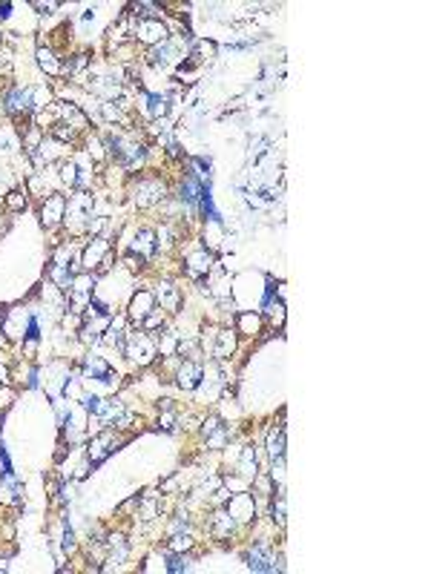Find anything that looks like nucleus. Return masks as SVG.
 Segmentation results:
<instances>
[{
  "instance_id": "obj_9",
  "label": "nucleus",
  "mask_w": 431,
  "mask_h": 574,
  "mask_svg": "<svg viewBox=\"0 0 431 574\" xmlns=\"http://www.w3.org/2000/svg\"><path fill=\"white\" fill-rule=\"evenodd\" d=\"M167 38H170V29L161 21H136V23H132V40H138L141 47H147V49L164 43Z\"/></svg>"
},
{
  "instance_id": "obj_29",
  "label": "nucleus",
  "mask_w": 431,
  "mask_h": 574,
  "mask_svg": "<svg viewBox=\"0 0 431 574\" xmlns=\"http://www.w3.org/2000/svg\"><path fill=\"white\" fill-rule=\"evenodd\" d=\"M156 347H158V356H175V351H178V334H175V330H164V334L156 339Z\"/></svg>"
},
{
  "instance_id": "obj_32",
  "label": "nucleus",
  "mask_w": 431,
  "mask_h": 574,
  "mask_svg": "<svg viewBox=\"0 0 431 574\" xmlns=\"http://www.w3.org/2000/svg\"><path fill=\"white\" fill-rule=\"evenodd\" d=\"M158 428H161V431H175V408H167V411H161V416H158Z\"/></svg>"
},
{
  "instance_id": "obj_20",
  "label": "nucleus",
  "mask_w": 431,
  "mask_h": 574,
  "mask_svg": "<svg viewBox=\"0 0 431 574\" xmlns=\"http://www.w3.org/2000/svg\"><path fill=\"white\" fill-rule=\"evenodd\" d=\"M236 474L254 482V477L259 474V457L254 445H239V460H236Z\"/></svg>"
},
{
  "instance_id": "obj_4",
  "label": "nucleus",
  "mask_w": 431,
  "mask_h": 574,
  "mask_svg": "<svg viewBox=\"0 0 431 574\" xmlns=\"http://www.w3.org/2000/svg\"><path fill=\"white\" fill-rule=\"evenodd\" d=\"M213 264H216L213 250H210V247H204V245H199V247H193V250H187V253H184V264H182V270H184V276H187L190 282L204 284V282H207V276H210Z\"/></svg>"
},
{
  "instance_id": "obj_31",
  "label": "nucleus",
  "mask_w": 431,
  "mask_h": 574,
  "mask_svg": "<svg viewBox=\"0 0 431 574\" xmlns=\"http://www.w3.org/2000/svg\"><path fill=\"white\" fill-rule=\"evenodd\" d=\"M221 425H225V419H221L219 414H210V416H207V419L201 422V436L207 440V436H210V434H216Z\"/></svg>"
},
{
  "instance_id": "obj_28",
  "label": "nucleus",
  "mask_w": 431,
  "mask_h": 574,
  "mask_svg": "<svg viewBox=\"0 0 431 574\" xmlns=\"http://www.w3.org/2000/svg\"><path fill=\"white\" fill-rule=\"evenodd\" d=\"M52 89L47 86V84H38V86H32V112L38 115L40 110H47V107H52Z\"/></svg>"
},
{
  "instance_id": "obj_13",
  "label": "nucleus",
  "mask_w": 431,
  "mask_h": 574,
  "mask_svg": "<svg viewBox=\"0 0 431 574\" xmlns=\"http://www.w3.org/2000/svg\"><path fill=\"white\" fill-rule=\"evenodd\" d=\"M239 351V334L233 327H219L216 330V342H213V362H230L233 353Z\"/></svg>"
},
{
  "instance_id": "obj_30",
  "label": "nucleus",
  "mask_w": 431,
  "mask_h": 574,
  "mask_svg": "<svg viewBox=\"0 0 431 574\" xmlns=\"http://www.w3.org/2000/svg\"><path fill=\"white\" fill-rule=\"evenodd\" d=\"M178 532H190V514L187 511H178L173 517V523L167 525V534H178Z\"/></svg>"
},
{
  "instance_id": "obj_33",
  "label": "nucleus",
  "mask_w": 431,
  "mask_h": 574,
  "mask_svg": "<svg viewBox=\"0 0 431 574\" xmlns=\"http://www.w3.org/2000/svg\"><path fill=\"white\" fill-rule=\"evenodd\" d=\"M61 3H55V0H49V3H32V9H38L40 14H52V9H58Z\"/></svg>"
},
{
  "instance_id": "obj_25",
  "label": "nucleus",
  "mask_w": 431,
  "mask_h": 574,
  "mask_svg": "<svg viewBox=\"0 0 431 574\" xmlns=\"http://www.w3.org/2000/svg\"><path fill=\"white\" fill-rule=\"evenodd\" d=\"M167 325H170V313L167 310H161V308H156L147 319L138 325L141 330H147V334H161V330H167Z\"/></svg>"
},
{
  "instance_id": "obj_18",
  "label": "nucleus",
  "mask_w": 431,
  "mask_h": 574,
  "mask_svg": "<svg viewBox=\"0 0 431 574\" xmlns=\"http://www.w3.org/2000/svg\"><path fill=\"white\" fill-rule=\"evenodd\" d=\"M207 528H210V534L219 537V540H230L236 532H239V523H236L230 514H227V508L225 506H219L213 514H210V523H207Z\"/></svg>"
},
{
  "instance_id": "obj_34",
  "label": "nucleus",
  "mask_w": 431,
  "mask_h": 574,
  "mask_svg": "<svg viewBox=\"0 0 431 574\" xmlns=\"http://www.w3.org/2000/svg\"><path fill=\"white\" fill-rule=\"evenodd\" d=\"M89 468H93V462H89V460H84V462L75 468V479H84V477L89 474Z\"/></svg>"
},
{
  "instance_id": "obj_19",
  "label": "nucleus",
  "mask_w": 431,
  "mask_h": 574,
  "mask_svg": "<svg viewBox=\"0 0 431 574\" xmlns=\"http://www.w3.org/2000/svg\"><path fill=\"white\" fill-rule=\"evenodd\" d=\"M29 322H32V316H29L26 310H21V308H14V310H9L6 313V322H3V334L9 336V339H21L23 342V330H29Z\"/></svg>"
},
{
  "instance_id": "obj_36",
  "label": "nucleus",
  "mask_w": 431,
  "mask_h": 574,
  "mask_svg": "<svg viewBox=\"0 0 431 574\" xmlns=\"http://www.w3.org/2000/svg\"><path fill=\"white\" fill-rule=\"evenodd\" d=\"M3 322H6V310H0V334H3Z\"/></svg>"
},
{
  "instance_id": "obj_23",
  "label": "nucleus",
  "mask_w": 431,
  "mask_h": 574,
  "mask_svg": "<svg viewBox=\"0 0 431 574\" xmlns=\"http://www.w3.org/2000/svg\"><path fill=\"white\" fill-rule=\"evenodd\" d=\"M285 425H273L267 431V440H264V448H267V457L271 460H279L285 457Z\"/></svg>"
},
{
  "instance_id": "obj_24",
  "label": "nucleus",
  "mask_w": 431,
  "mask_h": 574,
  "mask_svg": "<svg viewBox=\"0 0 431 574\" xmlns=\"http://www.w3.org/2000/svg\"><path fill=\"white\" fill-rule=\"evenodd\" d=\"M110 373H112V368H110V362L103 356L89 353L84 359V379H103V376H110Z\"/></svg>"
},
{
  "instance_id": "obj_10",
  "label": "nucleus",
  "mask_w": 431,
  "mask_h": 574,
  "mask_svg": "<svg viewBox=\"0 0 431 574\" xmlns=\"http://www.w3.org/2000/svg\"><path fill=\"white\" fill-rule=\"evenodd\" d=\"M156 308H158V305H156L153 290H144V287H138V290L132 293V299H130V308H127V319H130V325L138 327Z\"/></svg>"
},
{
  "instance_id": "obj_6",
  "label": "nucleus",
  "mask_w": 431,
  "mask_h": 574,
  "mask_svg": "<svg viewBox=\"0 0 431 574\" xmlns=\"http://www.w3.org/2000/svg\"><path fill=\"white\" fill-rule=\"evenodd\" d=\"M227 514L239 523V525H254L256 517H259V508H256V497L254 494H247V491H236L227 497Z\"/></svg>"
},
{
  "instance_id": "obj_1",
  "label": "nucleus",
  "mask_w": 431,
  "mask_h": 574,
  "mask_svg": "<svg viewBox=\"0 0 431 574\" xmlns=\"http://www.w3.org/2000/svg\"><path fill=\"white\" fill-rule=\"evenodd\" d=\"M93 207H95V199L89 190H72L66 195V216H64V224L69 236H84L86 233V224L93 219Z\"/></svg>"
},
{
  "instance_id": "obj_5",
  "label": "nucleus",
  "mask_w": 431,
  "mask_h": 574,
  "mask_svg": "<svg viewBox=\"0 0 431 574\" xmlns=\"http://www.w3.org/2000/svg\"><path fill=\"white\" fill-rule=\"evenodd\" d=\"M110 253H112L110 238H103V236H89L86 245H84L81 253H78V267L84 270V273H95V270L101 267V262L107 259Z\"/></svg>"
},
{
  "instance_id": "obj_17",
  "label": "nucleus",
  "mask_w": 431,
  "mask_h": 574,
  "mask_svg": "<svg viewBox=\"0 0 431 574\" xmlns=\"http://www.w3.org/2000/svg\"><path fill=\"white\" fill-rule=\"evenodd\" d=\"M153 296H156V305H161V310H167V313H178V310H182V290H178V287L170 279H161L156 284Z\"/></svg>"
},
{
  "instance_id": "obj_26",
  "label": "nucleus",
  "mask_w": 431,
  "mask_h": 574,
  "mask_svg": "<svg viewBox=\"0 0 431 574\" xmlns=\"http://www.w3.org/2000/svg\"><path fill=\"white\" fill-rule=\"evenodd\" d=\"M193 546H196L193 534L178 532V534H170V540H167V554H184V551H193Z\"/></svg>"
},
{
  "instance_id": "obj_15",
  "label": "nucleus",
  "mask_w": 431,
  "mask_h": 574,
  "mask_svg": "<svg viewBox=\"0 0 431 574\" xmlns=\"http://www.w3.org/2000/svg\"><path fill=\"white\" fill-rule=\"evenodd\" d=\"M130 253L132 255H138V259L147 264V262H153L156 259V253H158V245H156V230H150V227H144V230H138L136 236H132V241H130Z\"/></svg>"
},
{
  "instance_id": "obj_35",
  "label": "nucleus",
  "mask_w": 431,
  "mask_h": 574,
  "mask_svg": "<svg viewBox=\"0 0 431 574\" xmlns=\"http://www.w3.org/2000/svg\"><path fill=\"white\" fill-rule=\"evenodd\" d=\"M12 382V371L9 365H0V385H9Z\"/></svg>"
},
{
  "instance_id": "obj_27",
  "label": "nucleus",
  "mask_w": 431,
  "mask_h": 574,
  "mask_svg": "<svg viewBox=\"0 0 431 574\" xmlns=\"http://www.w3.org/2000/svg\"><path fill=\"white\" fill-rule=\"evenodd\" d=\"M3 204L9 213H23V210L29 207V192L26 190H9L3 192Z\"/></svg>"
},
{
  "instance_id": "obj_16",
  "label": "nucleus",
  "mask_w": 431,
  "mask_h": 574,
  "mask_svg": "<svg viewBox=\"0 0 431 574\" xmlns=\"http://www.w3.org/2000/svg\"><path fill=\"white\" fill-rule=\"evenodd\" d=\"M236 334H239V339H259L262 336V330H264V319H262V313L259 310H242V313H236Z\"/></svg>"
},
{
  "instance_id": "obj_21",
  "label": "nucleus",
  "mask_w": 431,
  "mask_h": 574,
  "mask_svg": "<svg viewBox=\"0 0 431 574\" xmlns=\"http://www.w3.org/2000/svg\"><path fill=\"white\" fill-rule=\"evenodd\" d=\"M35 60H38V66H40V72H47L49 78H58V75L64 72V64H61V58L55 55V49L52 47H40L35 49Z\"/></svg>"
},
{
  "instance_id": "obj_2",
  "label": "nucleus",
  "mask_w": 431,
  "mask_h": 574,
  "mask_svg": "<svg viewBox=\"0 0 431 574\" xmlns=\"http://www.w3.org/2000/svg\"><path fill=\"white\" fill-rule=\"evenodd\" d=\"M130 195H132V204H136L138 210H150L156 204H164L170 190H167V181L164 178H158V175H138L136 181H132Z\"/></svg>"
},
{
  "instance_id": "obj_12",
  "label": "nucleus",
  "mask_w": 431,
  "mask_h": 574,
  "mask_svg": "<svg viewBox=\"0 0 431 574\" xmlns=\"http://www.w3.org/2000/svg\"><path fill=\"white\" fill-rule=\"evenodd\" d=\"M52 112L58 115V121L66 127H72L75 132H86L89 129V115L78 107V103H66V101H55L52 103Z\"/></svg>"
},
{
  "instance_id": "obj_14",
  "label": "nucleus",
  "mask_w": 431,
  "mask_h": 574,
  "mask_svg": "<svg viewBox=\"0 0 431 574\" xmlns=\"http://www.w3.org/2000/svg\"><path fill=\"white\" fill-rule=\"evenodd\" d=\"M115 451V436H112V428H103V431H98V434H93V440H89V445H86V460L93 462V465H98V462H103L110 454Z\"/></svg>"
},
{
  "instance_id": "obj_8",
  "label": "nucleus",
  "mask_w": 431,
  "mask_h": 574,
  "mask_svg": "<svg viewBox=\"0 0 431 574\" xmlns=\"http://www.w3.org/2000/svg\"><path fill=\"white\" fill-rule=\"evenodd\" d=\"M245 563L250 571H276L279 566H276V551L271 546V540H256L254 546L245 551Z\"/></svg>"
},
{
  "instance_id": "obj_7",
  "label": "nucleus",
  "mask_w": 431,
  "mask_h": 574,
  "mask_svg": "<svg viewBox=\"0 0 431 574\" xmlns=\"http://www.w3.org/2000/svg\"><path fill=\"white\" fill-rule=\"evenodd\" d=\"M40 227L43 230H58L64 224L66 216V195L64 192H49L47 199L40 201Z\"/></svg>"
},
{
  "instance_id": "obj_11",
  "label": "nucleus",
  "mask_w": 431,
  "mask_h": 574,
  "mask_svg": "<svg viewBox=\"0 0 431 574\" xmlns=\"http://www.w3.org/2000/svg\"><path fill=\"white\" fill-rule=\"evenodd\" d=\"M201 376H204V368H201L199 359H182V365H178L175 373H173V379L184 394H193V390H199Z\"/></svg>"
},
{
  "instance_id": "obj_22",
  "label": "nucleus",
  "mask_w": 431,
  "mask_h": 574,
  "mask_svg": "<svg viewBox=\"0 0 431 574\" xmlns=\"http://www.w3.org/2000/svg\"><path fill=\"white\" fill-rule=\"evenodd\" d=\"M262 319L271 327H282V325H285V301L276 299L273 293H267L264 305H262Z\"/></svg>"
},
{
  "instance_id": "obj_3",
  "label": "nucleus",
  "mask_w": 431,
  "mask_h": 574,
  "mask_svg": "<svg viewBox=\"0 0 431 574\" xmlns=\"http://www.w3.org/2000/svg\"><path fill=\"white\" fill-rule=\"evenodd\" d=\"M124 356L132 362V365L150 368L158 359V347H156L153 334H147V330H141V327H130L127 342H124Z\"/></svg>"
}]
</instances>
